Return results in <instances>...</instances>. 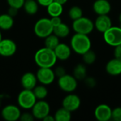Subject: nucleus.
<instances>
[{
    "mask_svg": "<svg viewBox=\"0 0 121 121\" xmlns=\"http://www.w3.org/2000/svg\"><path fill=\"white\" fill-rule=\"evenodd\" d=\"M34 60L39 67L52 68L56 64L57 58L54 50L44 47L36 51L34 55Z\"/></svg>",
    "mask_w": 121,
    "mask_h": 121,
    "instance_id": "1",
    "label": "nucleus"
},
{
    "mask_svg": "<svg viewBox=\"0 0 121 121\" xmlns=\"http://www.w3.org/2000/svg\"><path fill=\"white\" fill-rule=\"evenodd\" d=\"M70 47L78 55H82L91 48V41L88 35L77 33L71 38Z\"/></svg>",
    "mask_w": 121,
    "mask_h": 121,
    "instance_id": "2",
    "label": "nucleus"
},
{
    "mask_svg": "<svg viewBox=\"0 0 121 121\" xmlns=\"http://www.w3.org/2000/svg\"><path fill=\"white\" fill-rule=\"evenodd\" d=\"M53 28L50 18H41L35 22L33 30L37 37L45 38L53 33Z\"/></svg>",
    "mask_w": 121,
    "mask_h": 121,
    "instance_id": "3",
    "label": "nucleus"
},
{
    "mask_svg": "<svg viewBox=\"0 0 121 121\" xmlns=\"http://www.w3.org/2000/svg\"><path fill=\"white\" fill-rule=\"evenodd\" d=\"M94 22L89 18L81 17L77 20L73 21L72 29L77 33L84 35L90 34L94 29Z\"/></svg>",
    "mask_w": 121,
    "mask_h": 121,
    "instance_id": "4",
    "label": "nucleus"
},
{
    "mask_svg": "<svg viewBox=\"0 0 121 121\" xmlns=\"http://www.w3.org/2000/svg\"><path fill=\"white\" fill-rule=\"evenodd\" d=\"M36 101L37 99L33 90L23 89L18 95L17 102L18 106L23 109H31Z\"/></svg>",
    "mask_w": 121,
    "mask_h": 121,
    "instance_id": "5",
    "label": "nucleus"
},
{
    "mask_svg": "<svg viewBox=\"0 0 121 121\" xmlns=\"http://www.w3.org/2000/svg\"><path fill=\"white\" fill-rule=\"evenodd\" d=\"M104 39L106 43L112 47L121 44V27L111 26L104 33Z\"/></svg>",
    "mask_w": 121,
    "mask_h": 121,
    "instance_id": "6",
    "label": "nucleus"
},
{
    "mask_svg": "<svg viewBox=\"0 0 121 121\" xmlns=\"http://www.w3.org/2000/svg\"><path fill=\"white\" fill-rule=\"evenodd\" d=\"M57 84L59 88L67 93H72L77 88V79L73 75L68 74L59 77Z\"/></svg>",
    "mask_w": 121,
    "mask_h": 121,
    "instance_id": "7",
    "label": "nucleus"
},
{
    "mask_svg": "<svg viewBox=\"0 0 121 121\" xmlns=\"http://www.w3.org/2000/svg\"><path fill=\"white\" fill-rule=\"evenodd\" d=\"M50 106L44 99L37 101L31 108V113L34 118L38 120H43L45 116L50 114Z\"/></svg>",
    "mask_w": 121,
    "mask_h": 121,
    "instance_id": "8",
    "label": "nucleus"
},
{
    "mask_svg": "<svg viewBox=\"0 0 121 121\" xmlns=\"http://www.w3.org/2000/svg\"><path fill=\"white\" fill-rule=\"evenodd\" d=\"M36 77L38 82L45 86L51 84L56 77L54 70L50 67H39L36 72Z\"/></svg>",
    "mask_w": 121,
    "mask_h": 121,
    "instance_id": "9",
    "label": "nucleus"
},
{
    "mask_svg": "<svg viewBox=\"0 0 121 121\" xmlns=\"http://www.w3.org/2000/svg\"><path fill=\"white\" fill-rule=\"evenodd\" d=\"M21 115V109L18 106L9 104L4 107L1 111V118L6 121H16L20 119Z\"/></svg>",
    "mask_w": 121,
    "mask_h": 121,
    "instance_id": "10",
    "label": "nucleus"
},
{
    "mask_svg": "<svg viewBox=\"0 0 121 121\" xmlns=\"http://www.w3.org/2000/svg\"><path fill=\"white\" fill-rule=\"evenodd\" d=\"M81 106V99L77 94H69L67 95L62 101V106L70 112H74L79 108Z\"/></svg>",
    "mask_w": 121,
    "mask_h": 121,
    "instance_id": "11",
    "label": "nucleus"
},
{
    "mask_svg": "<svg viewBox=\"0 0 121 121\" xmlns=\"http://www.w3.org/2000/svg\"><path fill=\"white\" fill-rule=\"evenodd\" d=\"M17 50L16 43L11 39H1L0 41V55L3 57H11Z\"/></svg>",
    "mask_w": 121,
    "mask_h": 121,
    "instance_id": "12",
    "label": "nucleus"
},
{
    "mask_svg": "<svg viewBox=\"0 0 121 121\" xmlns=\"http://www.w3.org/2000/svg\"><path fill=\"white\" fill-rule=\"evenodd\" d=\"M94 116L99 121H110L112 117V109L107 104H100L95 108Z\"/></svg>",
    "mask_w": 121,
    "mask_h": 121,
    "instance_id": "13",
    "label": "nucleus"
},
{
    "mask_svg": "<svg viewBox=\"0 0 121 121\" xmlns=\"http://www.w3.org/2000/svg\"><path fill=\"white\" fill-rule=\"evenodd\" d=\"M112 26L111 18L108 15H99L94 21V28L100 33H104Z\"/></svg>",
    "mask_w": 121,
    "mask_h": 121,
    "instance_id": "14",
    "label": "nucleus"
},
{
    "mask_svg": "<svg viewBox=\"0 0 121 121\" xmlns=\"http://www.w3.org/2000/svg\"><path fill=\"white\" fill-rule=\"evenodd\" d=\"M37 82L38 79L36 74L30 72L23 74L21 78V84L25 89L33 90L37 85Z\"/></svg>",
    "mask_w": 121,
    "mask_h": 121,
    "instance_id": "15",
    "label": "nucleus"
},
{
    "mask_svg": "<svg viewBox=\"0 0 121 121\" xmlns=\"http://www.w3.org/2000/svg\"><path fill=\"white\" fill-rule=\"evenodd\" d=\"M94 11L99 15H108L111 11V5L108 0H96L93 4Z\"/></svg>",
    "mask_w": 121,
    "mask_h": 121,
    "instance_id": "16",
    "label": "nucleus"
},
{
    "mask_svg": "<svg viewBox=\"0 0 121 121\" xmlns=\"http://www.w3.org/2000/svg\"><path fill=\"white\" fill-rule=\"evenodd\" d=\"M72 48L65 43H59V45L54 49V52L57 60L65 61L67 60L72 55Z\"/></svg>",
    "mask_w": 121,
    "mask_h": 121,
    "instance_id": "17",
    "label": "nucleus"
},
{
    "mask_svg": "<svg viewBox=\"0 0 121 121\" xmlns=\"http://www.w3.org/2000/svg\"><path fill=\"white\" fill-rule=\"evenodd\" d=\"M106 71L111 76L121 74V60L114 57L109 60L106 65Z\"/></svg>",
    "mask_w": 121,
    "mask_h": 121,
    "instance_id": "18",
    "label": "nucleus"
},
{
    "mask_svg": "<svg viewBox=\"0 0 121 121\" xmlns=\"http://www.w3.org/2000/svg\"><path fill=\"white\" fill-rule=\"evenodd\" d=\"M13 17L8 13L0 14V30H8L13 27Z\"/></svg>",
    "mask_w": 121,
    "mask_h": 121,
    "instance_id": "19",
    "label": "nucleus"
},
{
    "mask_svg": "<svg viewBox=\"0 0 121 121\" xmlns=\"http://www.w3.org/2000/svg\"><path fill=\"white\" fill-rule=\"evenodd\" d=\"M47 12L51 17L60 16L63 12V5L54 1L47 6Z\"/></svg>",
    "mask_w": 121,
    "mask_h": 121,
    "instance_id": "20",
    "label": "nucleus"
},
{
    "mask_svg": "<svg viewBox=\"0 0 121 121\" xmlns=\"http://www.w3.org/2000/svg\"><path fill=\"white\" fill-rule=\"evenodd\" d=\"M23 8L27 14L33 16L38 11L39 4L36 0H26Z\"/></svg>",
    "mask_w": 121,
    "mask_h": 121,
    "instance_id": "21",
    "label": "nucleus"
},
{
    "mask_svg": "<svg viewBox=\"0 0 121 121\" xmlns=\"http://www.w3.org/2000/svg\"><path fill=\"white\" fill-rule=\"evenodd\" d=\"M53 33L60 38H64L69 35L70 28L66 23L62 22L60 24L53 28Z\"/></svg>",
    "mask_w": 121,
    "mask_h": 121,
    "instance_id": "22",
    "label": "nucleus"
},
{
    "mask_svg": "<svg viewBox=\"0 0 121 121\" xmlns=\"http://www.w3.org/2000/svg\"><path fill=\"white\" fill-rule=\"evenodd\" d=\"M72 75L77 79V81L84 80L87 77V69L86 65L84 63H79L74 68Z\"/></svg>",
    "mask_w": 121,
    "mask_h": 121,
    "instance_id": "23",
    "label": "nucleus"
},
{
    "mask_svg": "<svg viewBox=\"0 0 121 121\" xmlns=\"http://www.w3.org/2000/svg\"><path fill=\"white\" fill-rule=\"evenodd\" d=\"M54 117L55 121H69L72 118V112L62 106L56 111Z\"/></svg>",
    "mask_w": 121,
    "mask_h": 121,
    "instance_id": "24",
    "label": "nucleus"
},
{
    "mask_svg": "<svg viewBox=\"0 0 121 121\" xmlns=\"http://www.w3.org/2000/svg\"><path fill=\"white\" fill-rule=\"evenodd\" d=\"M44 39H45V42H44L45 47L52 50H54L60 43V38H58L53 33L49 35L48 36H47L46 38H45Z\"/></svg>",
    "mask_w": 121,
    "mask_h": 121,
    "instance_id": "25",
    "label": "nucleus"
},
{
    "mask_svg": "<svg viewBox=\"0 0 121 121\" xmlns=\"http://www.w3.org/2000/svg\"><path fill=\"white\" fill-rule=\"evenodd\" d=\"M33 91L37 99V100H43L45 99L48 94V90L46 88L45 85L41 84V85H36L35 88L33 89Z\"/></svg>",
    "mask_w": 121,
    "mask_h": 121,
    "instance_id": "26",
    "label": "nucleus"
},
{
    "mask_svg": "<svg viewBox=\"0 0 121 121\" xmlns=\"http://www.w3.org/2000/svg\"><path fill=\"white\" fill-rule=\"evenodd\" d=\"M68 15L72 21H74L83 16V11L80 6H73L69 9Z\"/></svg>",
    "mask_w": 121,
    "mask_h": 121,
    "instance_id": "27",
    "label": "nucleus"
},
{
    "mask_svg": "<svg viewBox=\"0 0 121 121\" xmlns=\"http://www.w3.org/2000/svg\"><path fill=\"white\" fill-rule=\"evenodd\" d=\"M82 56L84 63L87 65L94 64L96 60V55L95 52L91 50V49L88 50L87 52H86L85 53H84Z\"/></svg>",
    "mask_w": 121,
    "mask_h": 121,
    "instance_id": "28",
    "label": "nucleus"
},
{
    "mask_svg": "<svg viewBox=\"0 0 121 121\" xmlns=\"http://www.w3.org/2000/svg\"><path fill=\"white\" fill-rule=\"evenodd\" d=\"M26 0H6L7 4L9 6L14 7L16 9H20L23 7Z\"/></svg>",
    "mask_w": 121,
    "mask_h": 121,
    "instance_id": "29",
    "label": "nucleus"
},
{
    "mask_svg": "<svg viewBox=\"0 0 121 121\" xmlns=\"http://www.w3.org/2000/svg\"><path fill=\"white\" fill-rule=\"evenodd\" d=\"M111 119L115 121H121V107H116L112 110Z\"/></svg>",
    "mask_w": 121,
    "mask_h": 121,
    "instance_id": "30",
    "label": "nucleus"
},
{
    "mask_svg": "<svg viewBox=\"0 0 121 121\" xmlns=\"http://www.w3.org/2000/svg\"><path fill=\"white\" fill-rule=\"evenodd\" d=\"M84 84L88 88L93 89L96 86V80L92 77H86L84 79Z\"/></svg>",
    "mask_w": 121,
    "mask_h": 121,
    "instance_id": "31",
    "label": "nucleus"
},
{
    "mask_svg": "<svg viewBox=\"0 0 121 121\" xmlns=\"http://www.w3.org/2000/svg\"><path fill=\"white\" fill-rule=\"evenodd\" d=\"M35 119L32 113H28V112H25L21 113V117H20V121H33Z\"/></svg>",
    "mask_w": 121,
    "mask_h": 121,
    "instance_id": "32",
    "label": "nucleus"
},
{
    "mask_svg": "<svg viewBox=\"0 0 121 121\" xmlns=\"http://www.w3.org/2000/svg\"><path fill=\"white\" fill-rule=\"evenodd\" d=\"M54 72H55V74L57 77H62L63 75H65L66 73V69L65 67H62V66H58L55 69H54Z\"/></svg>",
    "mask_w": 121,
    "mask_h": 121,
    "instance_id": "33",
    "label": "nucleus"
},
{
    "mask_svg": "<svg viewBox=\"0 0 121 121\" xmlns=\"http://www.w3.org/2000/svg\"><path fill=\"white\" fill-rule=\"evenodd\" d=\"M114 57L121 60V44L117 45L114 48Z\"/></svg>",
    "mask_w": 121,
    "mask_h": 121,
    "instance_id": "34",
    "label": "nucleus"
},
{
    "mask_svg": "<svg viewBox=\"0 0 121 121\" xmlns=\"http://www.w3.org/2000/svg\"><path fill=\"white\" fill-rule=\"evenodd\" d=\"M50 21H51V23L53 26V27L60 24L62 21V19L60 18V16H54V17H51L50 18Z\"/></svg>",
    "mask_w": 121,
    "mask_h": 121,
    "instance_id": "35",
    "label": "nucleus"
},
{
    "mask_svg": "<svg viewBox=\"0 0 121 121\" xmlns=\"http://www.w3.org/2000/svg\"><path fill=\"white\" fill-rule=\"evenodd\" d=\"M18 9H16L14 7H11V6H9L8 11H7V13L9 14L10 16H11L12 17H15L16 16H17L18 14Z\"/></svg>",
    "mask_w": 121,
    "mask_h": 121,
    "instance_id": "36",
    "label": "nucleus"
},
{
    "mask_svg": "<svg viewBox=\"0 0 121 121\" xmlns=\"http://www.w3.org/2000/svg\"><path fill=\"white\" fill-rule=\"evenodd\" d=\"M36 1L40 6H45V7H47L52 1H54V0H36Z\"/></svg>",
    "mask_w": 121,
    "mask_h": 121,
    "instance_id": "37",
    "label": "nucleus"
},
{
    "mask_svg": "<svg viewBox=\"0 0 121 121\" xmlns=\"http://www.w3.org/2000/svg\"><path fill=\"white\" fill-rule=\"evenodd\" d=\"M43 121H55V117L54 116H52L50 114L48 115L47 116H45L44 118H43Z\"/></svg>",
    "mask_w": 121,
    "mask_h": 121,
    "instance_id": "38",
    "label": "nucleus"
},
{
    "mask_svg": "<svg viewBox=\"0 0 121 121\" xmlns=\"http://www.w3.org/2000/svg\"><path fill=\"white\" fill-rule=\"evenodd\" d=\"M54 1L58 2V3H60V4H62V5L65 4L68 1V0H54Z\"/></svg>",
    "mask_w": 121,
    "mask_h": 121,
    "instance_id": "39",
    "label": "nucleus"
},
{
    "mask_svg": "<svg viewBox=\"0 0 121 121\" xmlns=\"http://www.w3.org/2000/svg\"><path fill=\"white\" fill-rule=\"evenodd\" d=\"M118 19H119V22H120V26L121 27V13H120V15H119Z\"/></svg>",
    "mask_w": 121,
    "mask_h": 121,
    "instance_id": "40",
    "label": "nucleus"
},
{
    "mask_svg": "<svg viewBox=\"0 0 121 121\" xmlns=\"http://www.w3.org/2000/svg\"><path fill=\"white\" fill-rule=\"evenodd\" d=\"M1 39H2V35H1V30H0V41H1Z\"/></svg>",
    "mask_w": 121,
    "mask_h": 121,
    "instance_id": "41",
    "label": "nucleus"
},
{
    "mask_svg": "<svg viewBox=\"0 0 121 121\" xmlns=\"http://www.w3.org/2000/svg\"><path fill=\"white\" fill-rule=\"evenodd\" d=\"M1 100H0V106H1Z\"/></svg>",
    "mask_w": 121,
    "mask_h": 121,
    "instance_id": "42",
    "label": "nucleus"
}]
</instances>
